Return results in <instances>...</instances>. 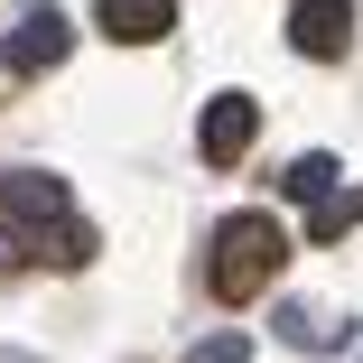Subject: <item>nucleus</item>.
<instances>
[{
    "instance_id": "4",
    "label": "nucleus",
    "mask_w": 363,
    "mask_h": 363,
    "mask_svg": "<svg viewBox=\"0 0 363 363\" xmlns=\"http://www.w3.org/2000/svg\"><path fill=\"white\" fill-rule=\"evenodd\" d=\"M0 214L10 224H56L65 214V177L56 168H0Z\"/></svg>"
},
{
    "instance_id": "10",
    "label": "nucleus",
    "mask_w": 363,
    "mask_h": 363,
    "mask_svg": "<svg viewBox=\"0 0 363 363\" xmlns=\"http://www.w3.org/2000/svg\"><path fill=\"white\" fill-rule=\"evenodd\" d=\"M47 252H56L65 270H84V261H94V224H56V242L38 233V261H47Z\"/></svg>"
},
{
    "instance_id": "9",
    "label": "nucleus",
    "mask_w": 363,
    "mask_h": 363,
    "mask_svg": "<svg viewBox=\"0 0 363 363\" xmlns=\"http://www.w3.org/2000/svg\"><path fill=\"white\" fill-rule=\"evenodd\" d=\"M289 196H298V205H317V196H335V159L326 150H308V159H289V177H279Z\"/></svg>"
},
{
    "instance_id": "2",
    "label": "nucleus",
    "mask_w": 363,
    "mask_h": 363,
    "mask_svg": "<svg viewBox=\"0 0 363 363\" xmlns=\"http://www.w3.org/2000/svg\"><path fill=\"white\" fill-rule=\"evenodd\" d=\"M252 130H261V103H252V94H214V103H205V121H196V150H205V168H242Z\"/></svg>"
},
{
    "instance_id": "11",
    "label": "nucleus",
    "mask_w": 363,
    "mask_h": 363,
    "mask_svg": "<svg viewBox=\"0 0 363 363\" xmlns=\"http://www.w3.org/2000/svg\"><path fill=\"white\" fill-rule=\"evenodd\" d=\"M28 261H38V233H19L10 214H0V279H10V270H28Z\"/></svg>"
},
{
    "instance_id": "12",
    "label": "nucleus",
    "mask_w": 363,
    "mask_h": 363,
    "mask_svg": "<svg viewBox=\"0 0 363 363\" xmlns=\"http://www.w3.org/2000/svg\"><path fill=\"white\" fill-rule=\"evenodd\" d=\"M186 363H252V345H242V335H205Z\"/></svg>"
},
{
    "instance_id": "1",
    "label": "nucleus",
    "mask_w": 363,
    "mask_h": 363,
    "mask_svg": "<svg viewBox=\"0 0 363 363\" xmlns=\"http://www.w3.org/2000/svg\"><path fill=\"white\" fill-rule=\"evenodd\" d=\"M279 261H289V233L270 224L261 205L252 214H224V224H214V252H205V289L224 308H252L261 289L279 279Z\"/></svg>"
},
{
    "instance_id": "8",
    "label": "nucleus",
    "mask_w": 363,
    "mask_h": 363,
    "mask_svg": "<svg viewBox=\"0 0 363 363\" xmlns=\"http://www.w3.org/2000/svg\"><path fill=\"white\" fill-rule=\"evenodd\" d=\"M279 335H289V345H308V354H326V345H345V326H335L326 308H279Z\"/></svg>"
},
{
    "instance_id": "5",
    "label": "nucleus",
    "mask_w": 363,
    "mask_h": 363,
    "mask_svg": "<svg viewBox=\"0 0 363 363\" xmlns=\"http://www.w3.org/2000/svg\"><path fill=\"white\" fill-rule=\"evenodd\" d=\"M65 47H75V28L56 10H28L19 38H10V75H47V65H65Z\"/></svg>"
},
{
    "instance_id": "7",
    "label": "nucleus",
    "mask_w": 363,
    "mask_h": 363,
    "mask_svg": "<svg viewBox=\"0 0 363 363\" xmlns=\"http://www.w3.org/2000/svg\"><path fill=\"white\" fill-rule=\"evenodd\" d=\"M363 224V186H345V196H317V214H308V242H345Z\"/></svg>"
},
{
    "instance_id": "6",
    "label": "nucleus",
    "mask_w": 363,
    "mask_h": 363,
    "mask_svg": "<svg viewBox=\"0 0 363 363\" xmlns=\"http://www.w3.org/2000/svg\"><path fill=\"white\" fill-rule=\"evenodd\" d=\"M94 19H103V38H112V47H159V38H168V19H177V0H103Z\"/></svg>"
},
{
    "instance_id": "3",
    "label": "nucleus",
    "mask_w": 363,
    "mask_h": 363,
    "mask_svg": "<svg viewBox=\"0 0 363 363\" xmlns=\"http://www.w3.org/2000/svg\"><path fill=\"white\" fill-rule=\"evenodd\" d=\"M289 47L317 56V65H335L354 47V0H298V10H289Z\"/></svg>"
}]
</instances>
